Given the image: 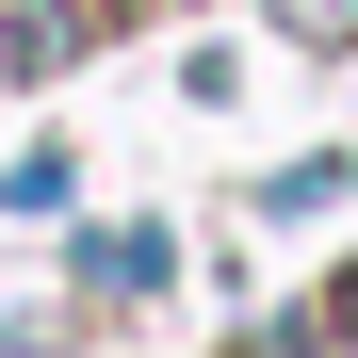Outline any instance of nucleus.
<instances>
[{
    "mask_svg": "<svg viewBox=\"0 0 358 358\" xmlns=\"http://www.w3.org/2000/svg\"><path fill=\"white\" fill-rule=\"evenodd\" d=\"M277 17H293V33H358V0H277Z\"/></svg>",
    "mask_w": 358,
    "mask_h": 358,
    "instance_id": "obj_1",
    "label": "nucleus"
}]
</instances>
